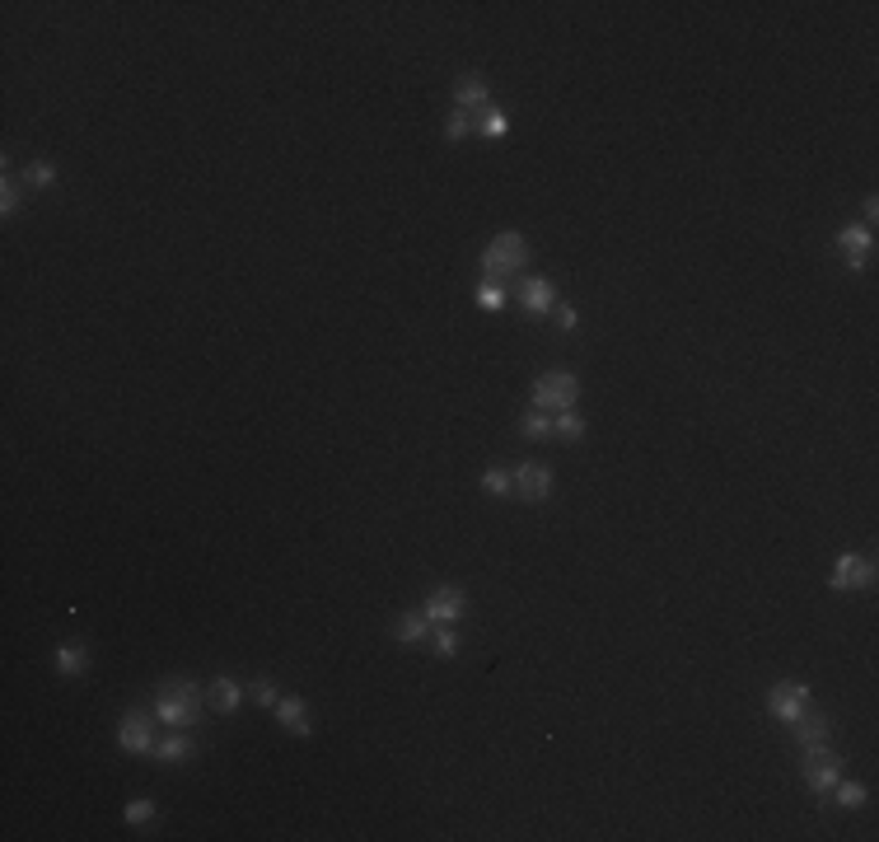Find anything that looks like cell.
<instances>
[{
	"label": "cell",
	"instance_id": "cell-1",
	"mask_svg": "<svg viewBox=\"0 0 879 842\" xmlns=\"http://www.w3.org/2000/svg\"><path fill=\"white\" fill-rule=\"evenodd\" d=\"M201 707H207V697H201V688L192 679H169V684H159V693H155V716L165 726H173V730L197 726Z\"/></svg>",
	"mask_w": 879,
	"mask_h": 842
},
{
	"label": "cell",
	"instance_id": "cell-2",
	"mask_svg": "<svg viewBox=\"0 0 879 842\" xmlns=\"http://www.w3.org/2000/svg\"><path fill=\"white\" fill-rule=\"evenodd\" d=\"M580 403V379L571 375V370H547V375L534 379V407L538 412H571V407Z\"/></svg>",
	"mask_w": 879,
	"mask_h": 842
},
{
	"label": "cell",
	"instance_id": "cell-3",
	"mask_svg": "<svg viewBox=\"0 0 879 842\" xmlns=\"http://www.w3.org/2000/svg\"><path fill=\"white\" fill-rule=\"evenodd\" d=\"M524 262H528V243H524V234H515V230H501V234L482 249V258H478L482 276H510V272H524Z\"/></svg>",
	"mask_w": 879,
	"mask_h": 842
},
{
	"label": "cell",
	"instance_id": "cell-4",
	"mask_svg": "<svg viewBox=\"0 0 879 842\" xmlns=\"http://www.w3.org/2000/svg\"><path fill=\"white\" fill-rule=\"evenodd\" d=\"M809 707H814V693L800 679H782V684H772V693H767V716H772V721H782V726H790L795 716H805Z\"/></svg>",
	"mask_w": 879,
	"mask_h": 842
},
{
	"label": "cell",
	"instance_id": "cell-5",
	"mask_svg": "<svg viewBox=\"0 0 879 842\" xmlns=\"http://www.w3.org/2000/svg\"><path fill=\"white\" fill-rule=\"evenodd\" d=\"M837 777H842V763H837V753L828 744L805 749V782L814 787V795H828L837 787Z\"/></svg>",
	"mask_w": 879,
	"mask_h": 842
},
{
	"label": "cell",
	"instance_id": "cell-6",
	"mask_svg": "<svg viewBox=\"0 0 879 842\" xmlns=\"http://www.w3.org/2000/svg\"><path fill=\"white\" fill-rule=\"evenodd\" d=\"M870 581H875V562L866 552H842V557L833 562V576H828L833 590H866Z\"/></svg>",
	"mask_w": 879,
	"mask_h": 842
},
{
	"label": "cell",
	"instance_id": "cell-7",
	"mask_svg": "<svg viewBox=\"0 0 879 842\" xmlns=\"http://www.w3.org/2000/svg\"><path fill=\"white\" fill-rule=\"evenodd\" d=\"M837 249H842V258H847V272H866L870 249H875L870 225H842V230H837Z\"/></svg>",
	"mask_w": 879,
	"mask_h": 842
},
{
	"label": "cell",
	"instance_id": "cell-8",
	"mask_svg": "<svg viewBox=\"0 0 879 842\" xmlns=\"http://www.w3.org/2000/svg\"><path fill=\"white\" fill-rule=\"evenodd\" d=\"M552 487H557L552 468H543V464H520V468H515V497H520V501L538 506V501L552 497Z\"/></svg>",
	"mask_w": 879,
	"mask_h": 842
},
{
	"label": "cell",
	"instance_id": "cell-9",
	"mask_svg": "<svg viewBox=\"0 0 879 842\" xmlns=\"http://www.w3.org/2000/svg\"><path fill=\"white\" fill-rule=\"evenodd\" d=\"M463 608H468V594H463L459 585H440V590L426 594V604H421V613H426V618H431L435 627L463 618Z\"/></svg>",
	"mask_w": 879,
	"mask_h": 842
},
{
	"label": "cell",
	"instance_id": "cell-10",
	"mask_svg": "<svg viewBox=\"0 0 879 842\" xmlns=\"http://www.w3.org/2000/svg\"><path fill=\"white\" fill-rule=\"evenodd\" d=\"M117 744L127 753H155V730H150V716L146 711H127L117 726Z\"/></svg>",
	"mask_w": 879,
	"mask_h": 842
},
{
	"label": "cell",
	"instance_id": "cell-11",
	"mask_svg": "<svg viewBox=\"0 0 879 842\" xmlns=\"http://www.w3.org/2000/svg\"><path fill=\"white\" fill-rule=\"evenodd\" d=\"M552 304H557V285H552L547 276H524V281H520V310H524L528 319L552 314Z\"/></svg>",
	"mask_w": 879,
	"mask_h": 842
},
{
	"label": "cell",
	"instance_id": "cell-12",
	"mask_svg": "<svg viewBox=\"0 0 879 842\" xmlns=\"http://www.w3.org/2000/svg\"><path fill=\"white\" fill-rule=\"evenodd\" d=\"M454 108H463V113L492 108V89H486L482 75H459V85H454Z\"/></svg>",
	"mask_w": 879,
	"mask_h": 842
},
{
	"label": "cell",
	"instance_id": "cell-13",
	"mask_svg": "<svg viewBox=\"0 0 879 842\" xmlns=\"http://www.w3.org/2000/svg\"><path fill=\"white\" fill-rule=\"evenodd\" d=\"M790 730H795V744H800V749H814V744H828V721H824V716L819 711H805V716H795V721H790Z\"/></svg>",
	"mask_w": 879,
	"mask_h": 842
},
{
	"label": "cell",
	"instance_id": "cell-14",
	"mask_svg": "<svg viewBox=\"0 0 879 842\" xmlns=\"http://www.w3.org/2000/svg\"><path fill=\"white\" fill-rule=\"evenodd\" d=\"M207 702H211L220 716H234V711H239V702H243V688H239V679H230V674H220V679L211 684V693H207Z\"/></svg>",
	"mask_w": 879,
	"mask_h": 842
},
{
	"label": "cell",
	"instance_id": "cell-15",
	"mask_svg": "<svg viewBox=\"0 0 879 842\" xmlns=\"http://www.w3.org/2000/svg\"><path fill=\"white\" fill-rule=\"evenodd\" d=\"M431 618H426V613H402V618L393 623V642H402V646H417V642H426V636H431Z\"/></svg>",
	"mask_w": 879,
	"mask_h": 842
},
{
	"label": "cell",
	"instance_id": "cell-16",
	"mask_svg": "<svg viewBox=\"0 0 879 842\" xmlns=\"http://www.w3.org/2000/svg\"><path fill=\"white\" fill-rule=\"evenodd\" d=\"M155 758H159V763H188V758H192V735H188V730L165 735V739L155 744Z\"/></svg>",
	"mask_w": 879,
	"mask_h": 842
},
{
	"label": "cell",
	"instance_id": "cell-17",
	"mask_svg": "<svg viewBox=\"0 0 879 842\" xmlns=\"http://www.w3.org/2000/svg\"><path fill=\"white\" fill-rule=\"evenodd\" d=\"M276 716H281V726L291 730V735H309V721H304V697H281L276 702Z\"/></svg>",
	"mask_w": 879,
	"mask_h": 842
},
{
	"label": "cell",
	"instance_id": "cell-18",
	"mask_svg": "<svg viewBox=\"0 0 879 842\" xmlns=\"http://www.w3.org/2000/svg\"><path fill=\"white\" fill-rule=\"evenodd\" d=\"M56 669L61 674H85L89 669V655H85V646H75V642H66V646H56Z\"/></svg>",
	"mask_w": 879,
	"mask_h": 842
},
{
	"label": "cell",
	"instance_id": "cell-19",
	"mask_svg": "<svg viewBox=\"0 0 879 842\" xmlns=\"http://www.w3.org/2000/svg\"><path fill=\"white\" fill-rule=\"evenodd\" d=\"M515 426H520L524 440H552V412H538V407H534V412H524Z\"/></svg>",
	"mask_w": 879,
	"mask_h": 842
},
{
	"label": "cell",
	"instance_id": "cell-20",
	"mask_svg": "<svg viewBox=\"0 0 879 842\" xmlns=\"http://www.w3.org/2000/svg\"><path fill=\"white\" fill-rule=\"evenodd\" d=\"M24 192H29V183L14 178V174H5V183H0V211L14 216L19 207H24Z\"/></svg>",
	"mask_w": 879,
	"mask_h": 842
},
{
	"label": "cell",
	"instance_id": "cell-21",
	"mask_svg": "<svg viewBox=\"0 0 879 842\" xmlns=\"http://www.w3.org/2000/svg\"><path fill=\"white\" fill-rule=\"evenodd\" d=\"M552 436H557V440H580L585 436V417L576 412V407H571V412H557V417H552Z\"/></svg>",
	"mask_w": 879,
	"mask_h": 842
},
{
	"label": "cell",
	"instance_id": "cell-22",
	"mask_svg": "<svg viewBox=\"0 0 879 842\" xmlns=\"http://www.w3.org/2000/svg\"><path fill=\"white\" fill-rule=\"evenodd\" d=\"M482 491H486V497H515V473H505V468H486Z\"/></svg>",
	"mask_w": 879,
	"mask_h": 842
},
{
	"label": "cell",
	"instance_id": "cell-23",
	"mask_svg": "<svg viewBox=\"0 0 879 842\" xmlns=\"http://www.w3.org/2000/svg\"><path fill=\"white\" fill-rule=\"evenodd\" d=\"M478 132V113H463V108H454L444 117V136L449 140H463V136H473Z\"/></svg>",
	"mask_w": 879,
	"mask_h": 842
},
{
	"label": "cell",
	"instance_id": "cell-24",
	"mask_svg": "<svg viewBox=\"0 0 879 842\" xmlns=\"http://www.w3.org/2000/svg\"><path fill=\"white\" fill-rule=\"evenodd\" d=\"M837 805H842V810H861L866 805V800H870V791L861 787V782H842V777H837Z\"/></svg>",
	"mask_w": 879,
	"mask_h": 842
},
{
	"label": "cell",
	"instance_id": "cell-25",
	"mask_svg": "<svg viewBox=\"0 0 879 842\" xmlns=\"http://www.w3.org/2000/svg\"><path fill=\"white\" fill-rule=\"evenodd\" d=\"M431 651L440 655V660H454V655H459V636L449 632V623L431 627Z\"/></svg>",
	"mask_w": 879,
	"mask_h": 842
},
{
	"label": "cell",
	"instance_id": "cell-26",
	"mask_svg": "<svg viewBox=\"0 0 879 842\" xmlns=\"http://www.w3.org/2000/svg\"><path fill=\"white\" fill-rule=\"evenodd\" d=\"M510 132V117L501 108H482L478 113V136H505Z\"/></svg>",
	"mask_w": 879,
	"mask_h": 842
},
{
	"label": "cell",
	"instance_id": "cell-27",
	"mask_svg": "<svg viewBox=\"0 0 879 842\" xmlns=\"http://www.w3.org/2000/svg\"><path fill=\"white\" fill-rule=\"evenodd\" d=\"M19 178H24L29 188H52V183H56V169H52V164H43V159H38V164H29V169L19 174Z\"/></svg>",
	"mask_w": 879,
	"mask_h": 842
},
{
	"label": "cell",
	"instance_id": "cell-28",
	"mask_svg": "<svg viewBox=\"0 0 879 842\" xmlns=\"http://www.w3.org/2000/svg\"><path fill=\"white\" fill-rule=\"evenodd\" d=\"M478 304H482L486 314H496L501 304H505V291H501V285H478Z\"/></svg>",
	"mask_w": 879,
	"mask_h": 842
},
{
	"label": "cell",
	"instance_id": "cell-29",
	"mask_svg": "<svg viewBox=\"0 0 879 842\" xmlns=\"http://www.w3.org/2000/svg\"><path fill=\"white\" fill-rule=\"evenodd\" d=\"M150 819H155L150 800H131V805H127V824H150Z\"/></svg>",
	"mask_w": 879,
	"mask_h": 842
},
{
	"label": "cell",
	"instance_id": "cell-30",
	"mask_svg": "<svg viewBox=\"0 0 879 842\" xmlns=\"http://www.w3.org/2000/svg\"><path fill=\"white\" fill-rule=\"evenodd\" d=\"M253 697H258L262 707H276V702H281V693H276L272 679H258V684H253Z\"/></svg>",
	"mask_w": 879,
	"mask_h": 842
},
{
	"label": "cell",
	"instance_id": "cell-31",
	"mask_svg": "<svg viewBox=\"0 0 879 842\" xmlns=\"http://www.w3.org/2000/svg\"><path fill=\"white\" fill-rule=\"evenodd\" d=\"M552 314H557V323H562V327H576V310H571V304H562V300H557V304H552Z\"/></svg>",
	"mask_w": 879,
	"mask_h": 842
}]
</instances>
